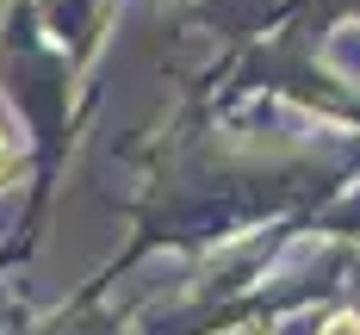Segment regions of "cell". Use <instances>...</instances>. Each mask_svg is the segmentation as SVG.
<instances>
[{"mask_svg": "<svg viewBox=\"0 0 360 335\" xmlns=\"http://www.w3.org/2000/svg\"><path fill=\"white\" fill-rule=\"evenodd\" d=\"M317 335H360V317H354V310H342V317H329Z\"/></svg>", "mask_w": 360, "mask_h": 335, "instance_id": "6da1fadb", "label": "cell"}, {"mask_svg": "<svg viewBox=\"0 0 360 335\" xmlns=\"http://www.w3.org/2000/svg\"><path fill=\"white\" fill-rule=\"evenodd\" d=\"M13 174H19V155H13V143H6V137H0V186L13 180Z\"/></svg>", "mask_w": 360, "mask_h": 335, "instance_id": "7a4b0ae2", "label": "cell"}]
</instances>
